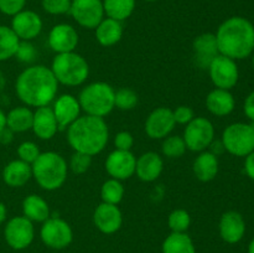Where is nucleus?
Instances as JSON below:
<instances>
[{"mask_svg":"<svg viewBox=\"0 0 254 253\" xmlns=\"http://www.w3.org/2000/svg\"><path fill=\"white\" fill-rule=\"evenodd\" d=\"M220 55L245 60L254 51V25L242 16H232L220 25L216 34Z\"/></svg>","mask_w":254,"mask_h":253,"instance_id":"obj_2","label":"nucleus"},{"mask_svg":"<svg viewBox=\"0 0 254 253\" xmlns=\"http://www.w3.org/2000/svg\"><path fill=\"white\" fill-rule=\"evenodd\" d=\"M183 138L189 150L198 153L205 151L215 138L213 124L205 117H195L190 123L186 124Z\"/></svg>","mask_w":254,"mask_h":253,"instance_id":"obj_8","label":"nucleus"},{"mask_svg":"<svg viewBox=\"0 0 254 253\" xmlns=\"http://www.w3.org/2000/svg\"><path fill=\"white\" fill-rule=\"evenodd\" d=\"M12 31L16 34L20 41H30L40 35L42 30V20L32 10H22L12 16Z\"/></svg>","mask_w":254,"mask_h":253,"instance_id":"obj_15","label":"nucleus"},{"mask_svg":"<svg viewBox=\"0 0 254 253\" xmlns=\"http://www.w3.org/2000/svg\"><path fill=\"white\" fill-rule=\"evenodd\" d=\"M245 171L246 174H247L248 178L254 180V151H252V153L248 154V155L246 156Z\"/></svg>","mask_w":254,"mask_h":253,"instance_id":"obj_44","label":"nucleus"},{"mask_svg":"<svg viewBox=\"0 0 254 253\" xmlns=\"http://www.w3.org/2000/svg\"><path fill=\"white\" fill-rule=\"evenodd\" d=\"M51 71L59 83L64 86H79L89 74V66L81 55L74 51L57 54L52 61Z\"/></svg>","mask_w":254,"mask_h":253,"instance_id":"obj_6","label":"nucleus"},{"mask_svg":"<svg viewBox=\"0 0 254 253\" xmlns=\"http://www.w3.org/2000/svg\"><path fill=\"white\" fill-rule=\"evenodd\" d=\"M253 124H254V123H253Z\"/></svg>","mask_w":254,"mask_h":253,"instance_id":"obj_52","label":"nucleus"},{"mask_svg":"<svg viewBox=\"0 0 254 253\" xmlns=\"http://www.w3.org/2000/svg\"><path fill=\"white\" fill-rule=\"evenodd\" d=\"M32 178L30 164L20 160H12L2 169V180L10 188H21Z\"/></svg>","mask_w":254,"mask_h":253,"instance_id":"obj_24","label":"nucleus"},{"mask_svg":"<svg viewBox=\"0 0 254 253\" xmlns=\"http://www.w3.org/2000/svg\"><path fill=\"white\" fill-rule=\"evenodd\" d=\"M246 233V222L243 216L237 211H227L220 220V235L225 242L237 243Z\"/></svg>","mask_w":254,"mask_h":253,"instance_id":"obj_19","label":"nucleus"},{"mask_svg":"<svg viewBox=\"0 0 254 253\" xmlns=\"http://www.w3.org/2000/svg\"><path fill=\"white\" fill-rule=\"evenodd\" d=\"M168 222L169 227L171 228L173 232H185L190 227L191 218L188 211L183 210V208H178V210H174L169 215Z\"/></svg>","mask_w":254,"mask_h":253,"instance_id":"obj_35","label":"nucleus"},{"mask_svg":"<svg viewBox=\"0 0 254 253\" xmlns=\"http://www.w3.org/2000/svg\"><path fill=\"white\" fill-rule=\"evenodd\" d=\"M116 91L106 82H93L81 91L78 96L79 106L86 114L104 118L114 108Z\"/></svg>","mask_w":254,"mask_h":253,"instance_id":"obj_5","label":"nucleus"},{"mask_svg":"<svg viewBox=\"0 0 254 253\" xmlns=\"http://www.w3.org/2000/svg\"><path fill=\"white\" fill-rule=\"evenodd\" d=\"M15 57L20 62H26V63L32 62L36 59V50H35V46L30 41H20Z\"/></svg>","mask_w":254,"mask_h":253,"instance_id":"obj_39","label":"nucleus"},{"mask_svg":"<svg viewBox=\"0 0 254 253\" xmlns=\"http://www.w3.org/2000/svg\"><path fill=\"white\" fill-rule=\"evenodd\" d=\"M208 148H211V153L212 154H215L216 156H218L220 155L221 153H223V151H225V146H223V144H222V141L221 140H213L212 143H211V145L208 146Z\"/></svg>","mask_w":254,"mask_h":253,"instance_id":"obj_46","label":"nucleus"},{"mask_svg":"<svg viewBox=\"0 0 254 253\" xmlns=\"http://www.w3.org/2000/svg\"><path fill=\"white\" fill-rule=\"evenodd\" d=\"M92 164V156L88 154L74 151L69 160V168L74 174H84Z\"/></svg>","mask_w":254,"mask_h":253,"instance_id":"obj_36","label":"nucleus"},{"mask_svg":"<svg viewBox=\"0 0 254 253\" xmlns=\"http://www.w3.org/2000/svg\"><path fill=\"white\" fill-rule=\"evenodd\" d=\"M19 44L20 39L11 27L0 25V62L14 57Z\"/></svg>","mask_w":254,"mask_h":253,"instance_id":"obj_31","label":"nucleus"},{"mask_svg":"<svg viewBox=\"0 0 254 253\" xmlns=\"http://www.w3.org/2000/svg\"><path fill=\"white\" fill-rule=\"evenodd\" d=\"M103 7L107 16L123 21L133 14L135 0H103Z\"/></svg>","mask_w":254,"mask_h":253,"instance_id":"obj_30","label":"nucleus"},{"mask_svg":"<svg viewBox=\"0 0 254 253\" xmlns=\"http://www.w3.org/2000/svg\"><path fill=\"white\" fill-rule=\"evenodd\" d=\"M138 104V94L130 88H121L114 94V107L121 111H130Z\"/></svg>","mask_w":254,"mask_h":253,"instance_id":"obj_34","label":"nucleus"},{"mask_svg":"<svg viewBox=\"0 0 254 253\" xmlns=\"http://www.w3.org/2000/svg\"><path fill=\"white\" fill-rule=\"evenodd\" d=\"M235 106V97L228 89L215 88L206 97V107H207L208 112L212 113L213 116H228L233 112Z\"/></svg>","mask_w":254,"mask_h":253,"instance_id":"obj_23","label":"nucleus"},{"mask_svg":"<svg viewBox=\"0 0 254 253\" xmlns=\"http://www.w3.org/2000/svg\"><path fill=\"white\" fill-rule=\"evenodd\" d=\"M123 36V26L122 21L107 17L103 19L96 27V39L102 46H113L121 41Z\"/></svg>","mask_w":254,"mask_h":253,"instance_id":"obj_26","label":"nucleus"},{"mask_svg":"<svg viewBox=\"0 0 254 253\" xmlns=\"http://www.w3.org/2000/svg\"><path fill=\"white\" fill-rule=\"evenodd\" d=\"M208 72L212 83L217 88L232 89L240 79V71L235 60L218 55L208 66Z\"/></svg>","mask_w":254,"mask_h":253,"instance_id":"obj_9","label":"nucleus"},{"mask_svg":"<svg viewBox=\"0 0 254 253\" xmlns=\"http://www.w3.org/2000/svg\"><path fill=\"white\" fill-rule=\"evenodd\" d=\"M32 130L35 135L42 140H50L54 138L55 134L59 130V124H57L56 117L51 107H39L35 111Z\"/></svg>","mask_w":254,"mask_h":253,"instance_id":"obj_20","label":"nucleus"},{"mask_svg":"<svg viewBox=\"0 0 254 253\" xmlns=\"http://www.w3.org/2000/svg\"><path fill=\"white\" fill-rule=\"evenodd\" d=\"M124 196V186L122 185L121 180L117 179H109L102 185L101 197L103 202L118 205Z\"/></svg>","mask_w":254,"mask_h":253,"instance_id":"obj_32","label":"nucleus"},{"mask_svg":"<svg viewBox=\"0 0 254 253\" xmlns=\"http://www.w3.org/2000/svg\"><path fill=\"white\" fill-rule=\"evenodd\" d=\"M192 169L193 174L200 181L207 183V181L213 180L217 176L218 169H220L218 158L211 151H201L200 155L193 161Z\"/></svg>","mask_w":254,"mask_h":253,"instance_id":"obj_25","label":"nucleus"},{"mask_svg":"<svg viewBox=\"0 0 254 253\" xmlns=\"http://www.w3.org/2000/svg\"><path fill=\"white\" fill-rule=\"evenodd\" d=\"M243 111H245L246 117L254 123V91L251 92L247 96V98H246Z\"/></svg>","mask_w":254,"mask_h":253,"instance_id":"obj_43","label":"nucleus"},{"mask_svg":"<svg viewBox=\"0 0 254 253\" xmlns=\"http://www.w3.org/2000/svg\"><path fill=\"white\" fill-rule=\"evenodd\" d=\"M72 0H42V7L51 15H62L69 12Z\"/></svg>","mask_w":254,"mask_h":253,"instance_id":"obj_38","label":"nucleus"},{"mask_svg":"<svg viewBox=\"0 0 254 253\" xmlns=\"http://www.w3.org/2000/svg\"><path fill=\"white\" fill-rule=\"evenodd\" d=\"M109 139L108 126L101 117H78L67 128V140L74 151L93 156L107 146Z\"/></svg>","mask_w":254,"mask_h":253,"instance_id":"obj_3","label":"nucleus"},{"mask_svg":"<svg viewBox=\"0 0 254 253\" xmlns=\"http://www.w3.org/2000/svg\"><path fill=\"white\" fill-rule=\"evenodd\" d=\"M34 113L27 107H16L6 114V126L14 133H24L32 129Z\"/></svg>","mask_w":254,"mask_h":253,"instance_id":"obj_28","label":"nucleus"},{"mask_svg":"<svg viewBox=\"0 0 254 253\" xmlns=\"http://www.w3.org/2000/svg\"><path fill=\"white\" fill-rule=\"evenodd\" d=\"M59 82L51 68L42 64L27 67L17 76L15 91L22 103L31 107L49 106L55 99Z\"/></svg>","mask_w":254,"mask_h":253,"instance_id":"obj_1","label":"nucleus"},{"mask_svg":"<svg viewBox=\"0 0 254 253\" xmlns=\"http://www.w3.org/2000/svg\"><path fill=\"white\" fill-rule=\"evenodd\" d=\"M173 114L174 119H175V123L179 124H189L195 118L192 108H190L188 106H179L175 111H173Z\"/></svg>","mask_w":254,"mask_h":253,"instance_id":"obj_41","label":"nucleus"},{"mask_svg":"<svg viewBox=\"0 0 254 253\" xmlns=\"http://www.w3.org/2000/svg\"><path fill=\"white\" fill-rule=\"evenodd\" d=\"M40 235L42 242L55 250H62L67 247L73 238L71 226L59 217H50L49 220L42 222Z\"/></svg>","mask_w":254,"mask_h":253,"instance_id":"obj_11","label":"nucleus"},{"mask_svg":"<svg viewBox=\"0 0 254 253\" xmlns=\"http://www.w3.org/2000/svg\"><path fill=\"white\" fill-rule=\"evenodd\" d=\"M136 159L130 150L116 149L106 160V170L112 179L127 180L135 174Z\"/></svg>","mask_w":254,"mask_h":253,"instance_id":"obj_13","label":"nucleus"},{"mask_svg":"<svg viewBox=\"0 0 254 253\" xmlns=\"http://www.w3.org/2000/svg\"><path fill=\"white\" fill-rule=\"evenodd\" d=\"M6 215H7V211H6V206L0 201V225L6 220Z\"/></svg>","mask_w":254,"mask_h":253,"instance_id":"obj_47","label":"nucleus"},{"mask_svg":"<svg viewBox=\"0 0 254 253\" xmlns=\"http://www.w3.org/2000/svg\"><path fill=\"white\" fill-rule=\"evenodd\" d=\"M145 1H156V0H145Z\"/></svg>","mask_w":254,"mask_h":253,"instance_id":"obj_51","label":"nucleus"},{"mask_svg":"<svg viewBox=\"0 0 254 253\" xmlns=\"http://www.w3.org/2000/svg\"><path fill=\"white\" fill-rule=\"evenodd\" d=\"M56 117L59 130H64L68 128L81 113V106L76 97L72 94H62L55 101L54 107H51Z\"/></svg>","mask_w":254,"mask_h":253,"instance_id":"obj_17","label":"nucleus"},{"mask_svg":"<svg viewBox=\"0 0 254 253\" xmlns=\"http://www.w3.org/2000/svg\"><path fill=\"white\" fill-rule=\"evenodd\" d=\"M164 161L158 153L148 151L139 156L136 160L135 174L141 181L151 183L155 181L163 173Z\"/></svg>","mask_w":254,"mask_h":253,"instance_id":"obj_22","label":"nucleus"},{"mask_svg":"<svg viewBox=\"0 0 254 253\" xmlns=\"http://www.w3.org/2000/svg\"><path fill=\"white\" fill-rule=\"evenodd\" d=\"M93 221L96 227L101 232L111 235V233L117 232L122 227L123 216L117 205L102 202L94 210Z\"/></svg>","mask_w":254,"mask_h":253,"instance_id":"obj_18","label":"nucleus"},{"mask_svg":"<svg viewBox=\"0 0 254 253\" xmlns=\"http://www.w3.org/2000/svg\"><path fill=\"white\" fill-rule=\"evenodd\" d=\"M78 34L76 29L68 24L55 25L49 34V46L56 54H66L74 51L78 45Z\"/></svg>","mask_w":254,"mask_h":253,"instance_id":"obj_16","label":"nucleus"},{"mask_svg":"<svg viewBox=\"0 0 254 253\" xmlns=\"http://www.w3.org/2000/svg\"><path fill=\"white\" fill-rule=\"evenodd\" d=\"M252 64H253V67H254V54L252 55Z\"/></svg>","mask_w":254,"mask_h":253,"instance_id":"obj_50","label":"nucleus"},{"mask_svg":"<svg viewBox=\"0 0 254 253\" xmlns=\"http://www.w3.org/2000/svg\"><path fill=\"white\" fill-rule=\"evenodd\" d=\"M114 144L118 150H130L134 144V138L129 131H119L114 138Z\"/></svg>","mask_w":254,"mask_h":253,"instance_id":"obj_42","label":"nucleus"},{"mask_svg":"<svg viewBox=\"0 0 254 253\" xmlns=\"http://www.w3.org/2000/svg\"><path fill=\"white\" fill-rule=\"evenodd\" d=\"M163 253H196L190 236L185 232H173L163 243Z\"/></svg>","mask_w":254,"mask_h":253,"instance_id":"obj_29","label":"nucleus"},{"mask_svg":"<svg viewBox=\"0 0 254 253\" xmlns=\"http://www.w3.org/2000/svg\"><path fill=\"white\" fill-rule=\"evenodd\" d=\"M5 126H6V114L0 108V130H2Z\"/></svg>","mask_w":254,"mask_h":253,"instance_id":"obj_48","label":"nucleus"},{"mask_svg":"<svg viewBox=\"0 0 254 253\" xmlns=\"http://www.w3.org/2000/svg\"><path fill=\"white\" fill-rule=\"evenodd\" d=\"M173 111L166 107L154 109L145 122V131L151 139H164L175 128Z\"/></svg>","mask_w":254,"mask_h":253,"instance_id":"obj_14","label":"nucleus"},{"mask_svg":"<svg viewBox=\"0 0 254 253\" xmlns=\"http://www.w3.org/2000/svg\"><path fill=\"white\" fill-rule=\"evenodd\" d=\"M193 51H195L196 64L200 68H208L212 60L220 55L216 35L206 32L196 37L193 41Z\"/></svg>","mask_w":254,"mask_h":253,"instance_id":"obj_21","label":"nucleus"},{"mask_svg":"<svg viewBox=\"0 0 254 253\" xmlns=\"http://www.w3.org/2000/svg\"><path fill=\"white\" fill-rule=\"evenodd\" d=\"M69 14L74 21L86 29H96L104 19L102 0H72Z\"/></svg>","mask_w":254,"mask_h":253,"instance_id":"obj_10","label":"nucleus"},{"mask_svg":"<svg viewBox=\"0 0 254 253\" xmlns=\"http://www.w3.org/2000/svg\"><path fill=\"white\" fill-rule=\"evenodd\" d=\"M4 237L7 245L14 250H24L34 240V225L25 216H16L7 221L4 228Z\"/></svg>","mask_w":254,"mask_h":253,"instance_id":"obj_12","label":"nucleus"},{"mask_svg":"<svg viewBox=\"0 0 254 253\" xmlns=\"http://www.w3.org/2000/svg\"><path fill=\"white\" fill-rule=\"evenodd\" d=\"M17 155H19L20 160L31 165L40 155V149L32 141H24L17 146Z\"/></svg>","mask_w":254,"mask_h":253,"instance_id":"obj_37","label":"nucleus"},{"mask_svg":"<svg viewBox=\"0 0 254 253\" xmlns=\"http://www.w3.org/2000/svg\"><path fill=\"white\" fill-rule=\"evenodd\" d=\"M32 176L44 190L54 191L61 188L67 179V163L55 151L40 153L31 164Z\"/></svg>","mask_w":254,"mask_h":253,"instance_id":"obj_4","label":"nucleus"},{"mask_svg":"<svg viewBox=\"0 0 254 253\" xmlns=\"http://www.w3.org/2000/svg\"><path fill=\"white\" fill-rule=\"evenodd\" d=\"M161 149H163V154L166 158L176 159L181 158L188 148H186L185 140H184L183 136L171 135L165 138Z\"/></svg>","mask_w":254,"mask_h":253,"instance_id":"obj_33","label":"nucleus"},{"mask_svg":"<svg viewBox=\"0 0 254 253\" xmlns=\"http://www.w3.org/2000/svg\"><path fill=\"white\" fill-rule=\"evenodd\" d=\"M14 139V131L10 130L7 126H5L2 130H0V143L1 144H10Z\"/></svg>","mask_w":254,"mask_h":253,"instance_id":"obj_45","label":"nucleus"},{"mask_svg":"<svg viewBox=\"0 0 254 253\" xmlns=\"http://www.w3.org/2000/svg\"><path fill=\"white\" fill-rule=\"evenodd\" d=\"M25 4L26 0H0V11L9 16H14L24 10Z\"/></svg>","mask_w":254,"mask_h":253,"instance_id":"obj_40","label":"nucleus"},{"mask_svg":"<svg viewBox=\"0 0 254 253\" xmlns=\"http://www.w3.org/2000/svg\"><path fill=\"white\" fill-rule=\"evenodd\" d=\"M225 150L235 156H247L254 151V124L233 123L223 130Z\"/></svg>","mask_w":254,"mask_h":253,"instance_id":"obj_7","label":"nucleus"},{"mask_svg":"<svg viewBox=\"0 0 254 253\" xmlns=\"http://www.w3.org/2000/svg\"><path fill=\"white\" fill-rule=\"evenodd\" d=\"M248 253H254V238L251 241L250 246H248Z\"/></svg>","mask_w":254,"mask_h":253,"instance_id":"obj_49","label":"nucleus"},{"mask_svg":"<svg viewBox=\"0 0 254 253\" xmlns=\"http://www.w3.org/2000/svg\"><path fill=\"white\" fill-rule=\"evenodd\" d=\"M22 212L31 222H45L50 218L49 203L35 193L26 196L22 201Z\"/></svg>","mask_w":254,"mask_h":253,"instance_id":"obj_27","label":"nucleus"}]
</instances>
